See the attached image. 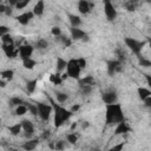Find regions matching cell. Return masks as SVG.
Segmentation results:
<instances>
[{
  "label": "cell",
  "mask_w": 151,
  "mask_h": 151,
  "mask_svg": "<svg viewBox=\"0 0 151 151\" xmlns=\"http://www.w3.org/2000/svg\"><path fill=\"white\" fill-rule=\"evenodd\" d=\"M124 120L123 109L120 104L113 103V104H106V113H105V123L107 125L118 124Z\"/></svg>",
  "instance_id": "6da1fadb"
},
{
  "label": "cell",
  "mask_w": 151,
  "mask_h": 151,
  "mask_svg": "<svg viewBox=\"0 0 151 151\" xmlns=\"http://www.w3.org/2000/svg\"><path fill=\"white\" fill-rule=\"evenodd\" d=\"M53 105V111H54V126L55 127H60L66 120H68L71 118V116L73 114L70 110L60 106V105H57L54 103H52Z\"/></svg>",
  "instance_id": "7a4b0ae2"
},
{
  "label": "cell",
  "mask_w": 151,
  "mask_h": 151,
  "mask_svg": "<svg viewBox=\"0 0 151 151\" xmlns=\"http://www.w3.org/2000/svg\"><path fill=\"white\" fill-rule=\"evenodd\" d=\"M124 42H125V45L132 51V53H134L137 57L140 55L142 50L144 48V46H145V44H146V41H139V40H137V39H134V38H131V37L125 38V39H124Z\"/></svg>",
  "instance_id": "3957f363"
},
{
  "label": "cell",
  "mask_w": 151,
  "mask_h": 151,
  "mask_svg": "<svg viewBox=\"0 0 151 151\" xmlns=\"http://www.w3.org/2000/svg\"><path fill=\"white\" fill-rule=\"evenodd\" d=\"M66 73L68 76V78H72V79H76L78 80L80 78V72H81V68L79 67L78 63H77V59H70L67 60V65H66Z\"/></svg>",
  "instance_id": "277c9868"
},
{
  "label": "cell",
  "mask_w": 151,
  "mask_h": 151,
  "mask_svg": "<svg viewBox=\"0 0 151 151\" xmlns=\"http://www.w3.org/2000/svg\"><path fill=\"white\" fill-rule=\"evenodd\" d=\"M37 107H38L39 118L44 122H48L51 118V114L53 112V106L51 104H46V103H37Z\"/></svg>",
  "instance_id": "5b68a950"
},
{
  "label": "cell",
  "mask_w": 151,
  "mask_h": 151,
  "mask_svg": "<svg viewBox=\"0 0 151 151\" xmlns=\"http://www.w3.org/2000/svg\"><path fill=\"white\" fill-rule=\"evenodd\" d=\"M106 66H107V73H109V76H111V77L114 76L117 72H122V71H123V64H122V61H119L118 59L107 60Z\"/></svg>",
  "instance_id": "8992f818"
},
{
  "label": "cell",
  "mask_w": 151,
  "mask_h": 151,
  "mask_svg": "<svg viewBox=\"0 0 151 151\" xmlns=\"http://www.w3.org/2000/svg\"><path fill=\"white\" fill-rule=\"evenodd\" d=\"M33 51H34V47L29 44H24V45H20L18 47V55L21 58V59H25V58H29L32 57L33 54Z\"/></svg>",
  "instance_id": "52a82bcc"
},
{
  "label": "cell",
  "mask_w": 151,
  "mask_h": 151,
  "mask_svg": "<svg viewBox=\"0 0 151 151\" xmlns=\"http://www.w3.org/2000/svg\"><path fill=\"white\" fill-rule=\"evenodd\" d=\"M104 13H105V15H106V18L110 20V21H112V20H114L116 18H117V9L114 8V6H113V4L112 2H106V4H104Z\"/></svg>",
  "instance_id": "ba28073f"
},
{
  "label": "cell",
  "mask_w": 151,
  "mask_h": 151,
  "mask_svg": "<svg viewBox=\"0 0 151 151\" xmlns=\"http://www.w3.org/2000/svg\"><path fill=\"white\" fill-rule=\"evenodd\" d=\"M21 123V127H22V131L25 132V137L26 138H31L34 133V125L31 120L28 119H24L20 122Z\"/></svg>",
  "instance_id": "9c48e42d"
},
{
  "label": "cell",
  "mask_w": 151,
  "mask_h": 151,
  "mask_svg": "<svg viewBox=\"0 0 151 151\" xmlns=\"http://www.w3.org/2000/svg\"><path fill=\"white\" fill-rule=\"evenodd\" d=\"M33 17H34V14H33V12L32 11H27V12H24V13H21V14H19L18 17H15V19H17V21L20 24V25H27L32 19H33Z\"/></svg>",
  "instance_id": "30bf717a"
},
{
  "label": "cell",
  "mask_w": 151,
  "mask_h": 151,
  "mask_svg": "<svg viewBox=\"0 0 151 151\" xmlns=\"http://www.w3.org/2000/svg\"><path fill=\"white\" fill-rule=\"evenodd\" d=\"M101 99L105 104H113V103H117L118 96L116 91H106L101 94Z\"/></svg>",
  "instance_id": "8fae6325"
},
{
  "label": "cell",
  "mask_w": 151,
  "mask_h": 151,
  "mask_svg": "<svg viewBox=\"0 0 151 151\" xmlns=\"http://www.w3.org/2000/svg\"><path fill=\"white\" fill-rule=\"evenodd\" d=\"M2 51L5 52L6 57L8 58H15L18 55V48H15L14 44H9V45H6V44H2Z\"/></svg>",
  "instance_id": "7c38bea8"
},
{
  "label": "cell",
  "mask_w": 151,
  "mask_h": 151,
  "mask_svg": "<svg viewBox=\"0 0 151 151\" xmlns=\"http://www.w3.org/2000/svg\"><path fill=\"white\" fill-rule=\"evenodd\" d=\"M70 33H71V38L73 40H83V38L86 35V32L79 27H71Z\"/></svg>",
  "instance_id": "4fadbf2b"
},
{
  "label": "cell",
  "mask_w": 151,
  "mask_h": 151,
  "mask_svg": "<svg viewBox=\"0 0 151 151\" xmlns=\"http://www.w3.org/2000/svg\"><path fill=\"white\" fill-rule=\"evenodd\" d=\"M130 131H131V129H130V126L125 123V120H123V122L116 124V129H114V134H116V136H118V134H124V133H127V132H130Z\"/></svg>",
  "instance_id": "5bb4252c"
},
{
  "label": "cell",
  "mask_w": 151,
  "mask_h": 151,
  "mask_svg": "<svg viewBox=\"0 0 151 151\" xmlns=\"http://www.w3.org/2000/svg\"><path fill=\"white\" fill-rule=\"evenodd\" d=\"M92 8V5L87 0H79L78 1V11L81 14H88Z\"/></svg>",
  "instance_id": "9a60e30c"
},
{
  "label": "cell",
  "mask_w": 151,
  "mask_h": 151,
  "mask_svg": "<svg viewBox=\"0 0 151 151\" xmlns=\"http://www.w3.org/2000/svg\"><path fill=\"white\" fill-rule=\"evenodd\" d=\"M44 11H45V1L44 0H38L32 9L33 14L35 17H41L44 14Z\"/></svg>",
  "instance_id": "2e32d148"
},
{
  "label": "cell",
  "mask_w": 151,
  "mask_h": 151,
  "mask_svg": "<svg viewBox=\"0 0 151 151\" xmlns=\"http://www.w3.org/2000/svg\"><path fill=\"white\" fill-rule=\"evenodd\" d=\"M38 144H39V140H38V138H28V140H26L24 144H22V149L24 150H26V151H32V150H34L37 146H38Z\"/></svg>",
  "instance_id": "e0dca14e"
},
{
  "label": "cell",
  "mask_w": 151,
  "mask_h": 151,
  "mask_svg": "<svg viewBox=\"0 0 151 151\" xmlns=\"http://www.w3.org/2000/svg\"><path fill=\"white\" fill-rule=\"evenodd\" d=\"M67 17H68V21H70V24H71V27H79V26L81 25V18H80L79 15L68 13Z\"/></svg>",
  "instance_id": "ac0fdd59"
},
{
  "label": "cell",
  "mask_w": 151,
  "mask_h": 151,
  "mask_svg": "<svg viewBox=\"0 0 151 151\" xmlns=\"http://www.w3.org/2000/svg\"><path fill=\"white\" fill-rule=\"evenodd\" d=\"M66 65H67V60H65L61 57H57V60H55V70H57V72H59V73L64 72L65 68H66Z\"/></svg>",
  "instance_id": "d6986e66"
},
{
  "label": "cell",
  "mask_w": 151,
  "mask_h": 151,
  "mask_svg": "<svg viewBox=\"0 0 151 151\" xmlns=\"http://www.w3.org/2000/svg\"><path fill=\"white\" fill-rule=\"evenodd\" d=\"M22 60V66H24V68H26V70H33L34 67H35V65H37V61L33 59V58H25V59H21Z\"/></svg>",
  "instance_id": "ffe728a7"
},
{
  "label": "cell",
  "mask_w": 151,
  "mask_h": 151,
  "mask_svg": "<svg viewBox=\"0 0 151 151\" xmlns=\"http://www.w3.org/2000/svg\"><path fill=\"white\" fill-rule=\"evenodd\" d=\"M0 77H1L4 80L9 81V80H12V79H13V77H14V71H13V70H11V68L2 70V71H0Z\"/></svg>",
  "instance_id": "44dd1931"
},
{
  "label": "cell",
  "mask_w": 151,
  "mask_h": 151,
  "mask_svg": "<svg viewBox=\"0 0 151 151\" xmlns=\"http://www.w3.org/2000/svg\"><path fill=\"white\" fill-rule=\"evenodd\" d=\"M137 93H138V97H139L140 100H144L145 98H147V97L151 96V91H150L149 88L142 87V86H139V87L137 88Z\"/></svg>",
  "instance_id": "7402d4cb"
},
{
  "label": "cell",
  "mask_w": 151,
  "mask_h": 151,
  "mask_svg": "<svg viewBox=\"0 0 151 151\" xmlns=\"http://www.w3.org/2000/svg\"><path fill=\"white\" fill-rule=\"evenodd\" d=\"M8 131L12 136H18L21 131H22V127H21V123H17V124H13L11 126H8Z\"/></svg>",
  "instance_id": "603a6c76"
},
{
  "label": "cell",
  "mask_w": 151,
  "mask_h": 151,
  "mask_svg": "<svg viewBox=\"0 0 151 151\" xmlns=\"http://www.w3.org/2000/svg\"><path fill=\"white\" fill-rule=\"evenodd\" d=\"M79 81V85H93L96 81H94V78L92 76H85L84 78H79L78 79Z\"/></svg>",
  "instance_id": "cb8c5ba5"
},
{
  "label": "cell",
  "mask_w": 151,
  "mask_h": 151,
  "mask_svg": "<svg viewBox=\"0 0 151 151\" xmlns=\"http://www.w3.org/2000/svg\"><path fill=\"white\" fill-rule=\"evenodd\" d=\"M37 85H38V80L37 79H31L26 83V91L28 93H33L37 88Z\"/></svg>",
  "instance_id": "d4e9b609"
},
{
  "label": "cell",
  "mask_w": 151,
  "mask_h": 151,
  "mask_svg": "<svg viewBox=\"0 0 151 151\" xmlns=\"http://www.w3.org/2000/svg\"><path fill=\"white\" fill-rule=\"evenodd\" d=\"M71 144L67 142V140H63V139H59L57 142H54V150H65L66 147H68Z\"/></svg>",
  "instance_id": "484cf974"
},
{
  "label": "cell",
  "mask_w": 151,
  "mask_h": 151,
  "mask_svg": "<svg viewBox=\"0 0 151 151\" xmlns=\"http://www.w3.org/2000/svg\"><path fill=\"white\" fill-rule=\"evenodd\" d=\"M50 81L53 83L54 85H60V84L64 81L63 78H61V73L57 72V73H54V74H51V76H50Z\"/></svg>",
  "instance_id": "4316f807"
},
{
  "label": "cell",
  "mask_w": 151,
  "mask_h": 151,
  "mask_svg": "<svg viewBox=\"0 0 151 151\" xmlns=\"http://www.w3.org/2000/svg\"><path fill=\"white\" fill-rule=\"evenodd\" d=\"M55 99H57V101H58V103L64 104V103H66V100L68 99V94H67L66 92L57 91V92H55Z\"/></svg>",
  "instance_id": "83f0119b"
},
{
  "label": "cell",
  "mask_w": 151,
  "mask_h": 151,
  "mask_svg": "<svg viewBox=\"0 0 151 151\" xmlns=\"http://www.w3.org/2000/svg\"><path fill=\"white\" fill-rule=\"evenodd\" d=\"M26 113H27V106H26V103L15 106L14 114H17V116H24V114H26Z\"/></svg>",
  "instance_id": "f1b7e54d"
},
{
  "label": "cell",
  "mask_w": 151,
  "mask_h": 151,
  "mask_svg": "<svg viewBox=\"0 0 151 151\" xmlns=\"http://www.w3.org/2000/svg\"><path fill=\"white\" fill-rule=\"evenodd\" d=\"M66 140H67L71 145H74V144H77V142H78V134H76L74 132H70V133L66 134Z\"/></svg>",
  "instance_id": "f546056e"
},
{
  "label": "cell",
  "mask_w": 151,
  "mask_h": 151,
  "mask_svg": "<svg viewBox=\"0 0 151 151\" xmlns=\"http://www.w3.org/2000/svg\"><path fill=\"white\" fill-rule=\"evenodd\" d=\"M0 38H1V41H2V44H6V45H9V44H14V39H13V37H12L9 33H6V34L1 35Z\"/></svg>",
  "instance_id": "4dcf8cb0"
},
{
  "label": "cell",
  "mask_w": 151,
  "mask_h": 151,
  "mask_svg": "<svg viewBox=\"0 0 151 151\" xmlns=\"http://www.w3.org/2000/svg\"><path fill=\"white\" fill-rule=\"evenodd\" d=\"M47 47H48V42L45 39H39L35 42V48L38 50H47Z\"/></svg>",
  "instance_id": "1f68e13d"
},
{
  "label": "cell",
  "mask_w": 151,
  "mask_h": 151,
  "mask_svg": "<svg viewBox=\"0 0 151 151\" xmlns=\"http://www.w3.org/2000/svg\"><path fill=\"white\" fill-rule=\"evenodd\" d=\"M29 2H31V0H17V2L14 5V8L15 9H24Z\"/></svg>",
  "instance_id": "d6a6232c"
},
{
  "label": "cell",
  "mask_w": 151,
  "mask_h": 151,
  "mask_svg": "<svg viewBox=\"0 0 151 151\" xmlns=\"http://www.w3.org/2000/svg\"><path fill=\"white\" fill-rule=\"evenodd\" d=\"M26 106H27V111H28L32 116H38V107H37V104L27 103Z\"/></svg>",
  "instance_id": "836d02e7"
},
{
  "label": "cell",
  "mask_w": 151,
  "mask_h": 151,
  "mask_svg": "<svg viewBox=\"0 0 151 151\" xmlns=\"http://www.w3.org/2000/svg\"><path fill=\"white\" fill-rule=\"evenodd\" d=\"M138 64L142 66V67H150L151 66V61L142 55H138Z\"/></svg>",
  "instance_id": "e575fe53"
},
{
  "label": "cell",
  "mask_w": 151,
  "mask_h": 151,
  "mask_svg": "<svg viewBox=\"0 0 151 151\" xmlns=\"http://www.w3.org/2000/svg\"><path fill=\"white\" fill-rule=\"evenodd\" d=\"M9 106H18V105H20V104H24L25 101H24V99L22 98H19V97H12L11 99H9Z\"/></svg>",
  "instance_id": "d590c367"
},
{
  "label": "cell",
  "mask_w": 151,
  "mask_h": 151,
  "mask_svg": "<svg viewBox=\"0 0 151 151\" xmlns=\"http://www.w3.org/2000/svg\"><path fill=\"white\" fill-rule=\"evenodd\" d=\"M79 86L81 88L83 94H85V96H88L92 92V85H79Z\"/></svg>",
  "instance_id": "8d00e7d4"
},
{
  "label": "cell",
  "mask_w": 151,
  "mask_h": 151,
  "mask_svg": "<svg viewBox=\"0 0 151 151\" xmlns=\"http://www.w3.org/2000/svg\"><path fill=\"white\" fill-rule=\"evenodd\" d=\"M51 33H52V35L53 37H59V35H61V28L59 27V26H53L52 28H51Z\"/></svg>",
  "instance_id": "74e56055"
},
{
  "label": "cell",
  "mask_w": 151,
  "mask_h": 151,
  "mask_svg": "<svg viewBox=\"0 0 151 151\" xmlns=\"http://www.w3.org/2000/svg\"><path fill=\"white\" fill-rule=\"evenodd\" d=\"M125 8L129 11V12H133L136 9V2H132V1H129L125 4Z\"/></svg>",
  "instance_id": "f35d334b"
},
{
  "label": "cell",
  "mask_w": 151,
  "mask_h": 151,
  "mask_svg": "<svg viewBox=\"0 0 151 151\" xmlns=\"http://www.w3.org/2000/svg\"><path fill=\"white\" fill-rule=\"evenodd\" d=\"M77 63H78V65H79V67H80L81 70L87 66V61H86L85 58H78V59H77Z\"/></svg>",
  "instance_id": "ab89813d"
},
{
  "label": "cell",
  "mask_w": 151,
  "mask_h": 151,
  "mask_svg": "<svg viewBox=\"0 0 151 151\" xmlns=\"http://www.w3.org/2000/svg\"><path fill=\"white\" fill-rule=\"evenodd\" d=\"M6 33H9V28L6 25H0V37Z\"/></svg>",
  "instance_id": "60d3db41"
},
{
  "label": "cell",
  "mask_w": 151,
  "mask_h": 151,
  "mask_svg": "<svg viewBox=\"0 0 151 151\" xmlns=\"http://www.w3.org/2000/svg\"><path fill=\"white\" fill-rule=\"evenodd\" d=\"M123 147H124V143H119V144H117V145L112 146V147H111V150H112V151H119V150H122Z\"/></svg>",
  "instance_id": "b9f144b4"
},
{
  "label": "cell",
  "mask_w": 151,
  "mask_h": 151,
  "mask_svg": "<svg viewBox=\"0 0 151 151\" xmlns=\"http://www.w3.org/2000/svg\"><path fill=\"white\" fill-rule=\"evenodd\" d=\"M12 8H13L12 6H7V5H6V9H5V13H4V14H6L7 17H11V15H12V12H13Z\"/></svg>",
  "instance_id": "7bdbcfd3"
},
{
  "label": "cell",
  "mask_w": 151,
  "mask_h": 151,
  "mask_svg": "<svg viewBox=\"0 0 151 151\" xmlns=\"http://www.w3.org/2000/svg\"><path fill=\"white\" fill-rule=\"evenodd\" d=\"M143 101H144V105H145L146 107H151V96L147 97V98H145Z\"/></svg>",
  "instance_id": "ee69618b"
},
{
  "label": "cell",
  "mask_w": 151,
  "mask_h": 151,
  "mask_svg": "<svg viewBox=\"0 0 151 151\" xmlns=\"http://www.w3.org/2000/svg\"><path fill=\"white\" fill-rule=\"evenodd\" d=\"M79 109H80V104H74V105H72V107L70 109V111H71L72 113H74V112H77Z\"/></svg>",
  "instance_id": "f6af8a7d"
},
{
  "label": "cell",
  "mask_w": 151,
  "mask_h": 151,
  "mask_svg": "<svg viewBox=\"0 0 151 151\" xmlns=\"http://www.w3.org/2000/svg\"><path fill=\"white\" fill-rule=\"evenodd\" d=\"M50 136H51V132H50V131H44V132H42V134H41V138L46 140V139H48V138H50Z\"/></svg>",
  "instance_id": "bcb514c9"
},
{
  "label": "cell",
  "mask_w": 151,
  "mask_h": 151,
  "mask_svg": "<svg viewBox=\"0 0 151 151\" xmlns=\"http://www.w3.org/2000/svg\"><path fill=\"white\" fill-rule=\"evenodd\" d=\"M0 87H1V88L6 87V80H4L1 77H0Z\"/></svg>",
  "instance_id": "7dc6e473"
},
{
  "label": "cell",
  "mask_w": 151,
  "mask_h": 151,
  "mask_svg": "<svg viewBox=\"0 0 151 151\" xmlns=\"http://www.w3.org/2000/svg\"><path fill=\"white\" fill-rule=\"evenodd\" d=\"M5 9H6V5L5 4H1L0 5V13H5Z\"/></svg>",
  "instance_id": "c3c4849f"
},
{
  "label": "cell",
  "mask_w": 151,
  "mask_h": 151,
  "mask_svg": "<svg viewBox=\"0 0 151 151\" xmlns=\"http://www.w3.org/2000/svg\"><path fill=\"white\" fill-rule=\"evenodd\" d=\"M88 126H90V123H88V122H84V123L81 124V127H83V129H87Z\"/></svg>",
  "instance_id": "681fc988"
},
{
  "label": "cell",
  "mask_w": 151,
  "mask_h": 151,
  "mask_svg": "<svg viewBox=\"0 0 151 151\" xmlns=\"http://www.w3.org/2000/svg\"><path fill=\"white\" fill-rule=\"evenodd\" d=\"M7 1H8V5L12 6V7H14V5H15V2H17V0H7Z\"/></svg>",
  "instance_id": "f907efd6"
},
{
  "label": "cell",
  "mask_w": 151,
  "mask_h": 151,
  "mask_svg": "<svg viewBox=\"0 0 151 151\" xmlns=\"http://www.w3.org/2000/svg\"><path fill=\"white\" fill-rule=\"evenodd\" d=\"M77 126H78V124H77V123H73V124H72V125H71V130H72V131H73V130H74V129H77Z\"/></svg>",
  "instance_id": "816d5d0a"
},
{
  "label": "cell",
  "mask_w": 151,
  "mask_h": 151,
  "mask_svg": "<svg viewBox=\"0 0 151 151\" xmlns=\"http://www.w3.org/2000/svg\"><path fill=\"white\" fill-rule=\"evenodd\" d=\"M146 80H147V85L151 86V79H150V76H146Z\"/></svg>",
  "instance_id": "f5cc1de1"
},
{
  "label": "cell",
  "mask_w": 151,
  "mask_h": 151,
  "mask_svg": "<svg viewBox=\"0 0 151 151\" xmlns=\"http://www.w3.org/2000/svg\"><path fill=\"white\" fill-rule=\"evenodd\" d=\"M48 147H50V149H54V142H51V143L48 144Z\"/></svg>",
  "instance_id": "db71d44e"
},
{
  "label": "cell",
  "mask_w": 151,
  "mask_h": 151,
  "mask_svg": "<svg viewBox=\"0 0 151 151\" xmlns=\"http://www.w3.org/2000/svg\"><path fill=\"white\" fill-rule=\"evenodd\" d=\"M103 2H104V4H106V2H112V0H103Z\"/></svg>",
  "instance_id": "11a10c76"
},
{
  "label": "cell",
  "mask_w": 151,
  "mask_h": 151,
  "mask_svg": "<svg viewBox=\"0 0 151 151\" xmlns=\"http://www.w3.org/2000/svg\"><path fill=\"white\" fill-rule=\"evenodd\" d=\"M1 4H4V2H2V0H0V5H1Z\"/></svg>",
  "instance_id": "9f6ffc18"
}]
</instances>
